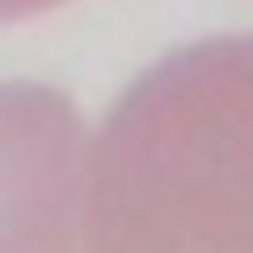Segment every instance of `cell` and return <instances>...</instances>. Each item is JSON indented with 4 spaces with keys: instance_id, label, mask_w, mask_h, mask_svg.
I'll use <instances>...</instances> for the list:
<instances>
[{
    "instance_id": "1",
    "label": "cell",
    "mask_w": 253,
    "mask_h": 253,
    "mask_svg": "<svg viewBox=\"0 0 253 253\" xmlns=\"http://www.w3.org/2000/svg\"><path fill=\"white\" fill-rule=\"evenodd\" d=\"M89 253H253V32L158 57L108 108Z\"/></svg>"
},
{
    "instance_id": "2",
    "label": "cell",
    "mask_w": 253,
    "mask_h": 253,
    "mask_svg": "<svg viewBox=\"0 0 253 253\" xmlns=\"http://www.w3.org/2000/svg\"><path fill=\"white\" fill-rule=\"evenodd\" d=\"M83 126L44 83H0V253L83 247Z\"/></svg>"
},
{
    "instance_id": "3",
    "label": "cell",
    "mask_w": 253,
    "mask_h": 253,
    "mask_svg": "<svg viewBox=\"0 0 253 253\" xmlns=\"http://www.w3.org/2000/svg\"><path fill=\"white\" fill-rule=\"evenodd\" d=\"M51 6H63V0H0V26L6 19H32V13H51Z\"/></svg>"
}]
</instances>
